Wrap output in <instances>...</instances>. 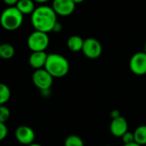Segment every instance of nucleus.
Masks as SVG:
<instances>
[{
    "label": "nucleus",
    "mask_w": 146,
    "mask_h": 146,
    "mask_svg": "<svg viewBox=\"0 0 146 146\" xmlns=\"http://www.w3.org/2000/svg\"><path fill=\"white\" fill-rule=\"evenodd\" d=\"M110 116L112 117V119H114V118H117V117L120 116V111L118 110H114L110 113Z\"/></svg>",
    "instance_id": "obj_23"
},
{
    "label": "nucleus",
    "mask_w": 146,
    "mask_h": 146,
    "mask_svg": "<svg viewBox=\"0 0 146 146\" xmlns=\"http://www.w3.org/2000/svg\"><path fill=\"white\" fill-rule=\"evenodd\" d=\"M15 48L12 44L5 43L0 44V57L4 60L11 59L15 55Z\"/></svg>",
    "instance_id": "obj_14"
},
{
    "label": "nucleus",
    "mask_w": 146,
    "mask_h": 146,
    "mask_svg": "<svg viewBox=\"0 0 146 146\" xmlns=\"http://www.w3.org/2000/svg\"><path fill=\"white\" fill-rule=\"evenodd\" d=\"M15 139L23 145H29L34 143L35 139L34 131L28 126H19L15 131Z\"/></svg>",
    "instance_id": "obj_8"
},
{
    "label": "nucleus",
    "mask_w": 146,
    "mask_h": 146,
    "mask_svg": "<svg viewBox=\"0 0 146 146\" xmlns=\"http://www.w3.org/2000/svg\"><path fill=\"white\" fill-rule=\"evenodd\" d=\"M63 29V26H62V24L60 23V22H57L56 24H55V26H54V27H53V30H52V32H55V33H59V32H61V30Z\"/></svg>",
    "instance_id": "obj_22"
},
{
    "label": "nucleus",
    "mask_w": 146,
    "mask_h": 146,
    "mask_svg": "<svg viewBox=\"0 0 146 146\" xmlns=\"http://www.w3.org/2000/svg\"><path fill=\"white\" fill-rule=\"evenodd\" d=\"M11 92L9 87L3 84L0 83V105H4L10 98Z\"/></svg>",
    "instance_id": "obj_16"
},
{
    "label": "nucleus",
    "mask_w": 146,
    "mask_h": 146,
    "mask_svg": "<svg viewBox=\"0 0 146 146\" xmlns=\"http://www.w3.org/2000/svg\"><path fill=\"white\" fill-rule=\"evenodd\" d=\"M15 7L23 15H32V13L36 9L34 0H19Z\"/></svg>",
    "instance_id": "obj_12"
},
{
    "label": "nucleus",
    "mask_w": 146,
    "mask_h": 146,
    "mask_svg": "<svg viewBox=\"0 0 146 146\" xmlns=\"http://www.w3.org/2000/svg\"><path fill=\"white\" fill-rule=\"evenodd\" d=\"M8 135V128L5 123L0 122V141H3Z\"/></svg>",
    "instance_id": "obj_20"
},
{
    "label": "nucleus",
    "mask_w": 146,
    "mask_h": 146,
    "mask_svg": "<svg viewBox=\"0 0 146 146\" xmlns=\"http://www.w3.org/2000/svg\"><path fill=\"white\" fill-rule=\"evenodd\" d=\"M84 40L77 35L71 36L67 40V47L73 52H78L83 50Z\"/></svg>",
    "instance_id": "obj_13"
},
{
    "label": "nucleus",
    "mask_w": 146,
    "mask_h": 146,
    "mask_svg": "<svg viewBox=\"0 0 146 146\" xmlns=\"http://www.w3.org/2000/svg\"><path fill=\"white\" fill-rule=\"evenodd\" d=\"M10 117V111L5 105H0V122L5 123Z\"/></svg>",
    "instance_id": "obj_18"
},
{
    "label": "nucleus",
    "mask_w": 146,
    "mask_h": 146,
    "mask_svg": "<svg viewBox=\"0 0 146 146\" xmlns=\"http://www.w3.org/2000/svg\"><path fill=\"white\" fill-rule=\"evenodd\" d=\"M109 129L110 133L114 137L121 138L128 131V123L126 119L121 115L117 118L112 119Z\"/></svg>",
    "instance_id": "obj_10"
},
{
    "label": "nucleus",
    "mask_w": 146,
    "mask_h": 146,
    "mask_svg": "<svg viewBox=\"0 0 146 146\" xmlns=\"http://www.w3.org/2000/svg\"><path fill=\"white\" fill-rule=\"evenodd\" d=\"M105 146H113V145H105Z\"/></svg>",
    "instance_id": "obj_29"
},
{
    "label": "nucleus",
    "mask_w": 146,
    "mask_h": 146,
    "mask_svg": "<svg viewBox=\"0 0 146 146\" xmlns=\"http://www.w3.org/2000/svg\"><path fill=\"white\" fill-rule=\"evenodd\" d=\"M47 56L48 55L46 53V51L32 52V54L29 56V58H28V63L35 70L44 68L46 59H47Z\"/></svg>",
    "instance_id": "obj_11"
},
{
    "label": "nucleus",
    "mask_w": 146,
    "mask_h": 146,
    "mask_svg": "<svg viewBox=\"0 0 146 146\" xmlns=\"http://www.w3.org/2000/svg\"><path fill=\"white\" fill-rule=\"evenodd\" d=\"M130 70L136 75L146 74V53L145 51L137 52L130 59Z\"/></svg>",
    "instance_id": "obj_7"
},
{
    "label": "nucleus",
    "mask_w": 146,
    "mask_h": 146,
    "mask_svg": "<svg viewBox=\"0 0 146 146\" xmlns=\"http://www.w3.org/2000/svg\"><path fill=\"white\" fill-rule=\"evenodd\" d=\"M44 68L53 78H62L70 71V63L64 56L52 53L47 56Z\"/></svg>",
    "instance_id": "obj_2"
},
{
    "label": "nucleus",
    "mask_w": 146,
    "mask_h": 146,
    "mask_svg": "<svg viewBox=\"0 0 146 146\" xmlns=\"http://www.w3.org/2000/svg\"><path fill=\"white\" fill-rule=\"evenodd\" d=\"M3 1L6 5H8L9 7H11V6H15L19 0H3Z\"/></svg>",
    "instance_id": "obj_21"
},
{
    "label": "nucleus",
    "mask_w": 146,
    "mask_h": 146,
    "mask_svg": "<svg viewBox=\"0 0 146 146\" xmlns=\"http://www.w3.org/2000/svg\"><path fill=\"white\" fill-rule=\"evenodd\" d=\"M135 142L140 145H146V125L138 127L133 132Z\"/></svg>",
    "instance_id": "obj_15"
},
{
    "label": "nucleus",
    "mask_w": 146,
    "mask_h": 146,
    "mask_svg": "<svg viewBox=\"0 0 146 146\" xmlns=\"http://www.w3.org/2000/svg\"><path fill=\"white\" fill-rule=\"evenodd\" d=\"M145 52L146 53V42H145Z\"/></svg>",
    "instance_id": "obj_28"
},
{
    "label": "nucleus",
    "mask_w": 146,
    "mask_h": 146,
    "mask_svg": "<svg viewBox=\"0 0 146 146\" xmlns=\"http://www.w3.org/2000/svg\"><path fill=\"white\" fill-rule=\"evenodd\" d=\"M65 146H84V143L79 136L70 135L65 140Z\"/></svg>",
    "instance_id": "obj_17"
},
{
    "label": "nucleus",
    "mask_w": 146,
    "mask_h": 146,
    "mask_svg": "<svg viewBox=\"0 0 146 146\" xmlns=\"http://www.w3.org/2000/svg\"><path fill=\"white\" fill-rule=\"evenodd\" d=\"M52 8L57 15L68 16L74 12L76 3L72 0H53Z\"/></svg>",
    "instance_id": "obj_9"
},
{
    "label": "nucleus",
    "mask_w": 146,
    "mask_h": 146,
    "mask_svg": "<svg viewBox=\"0 0 146 146\" xmlns=\"http://www.w3.org/2000/svg\"><path fill=\"white\" fill-rule=\"evenodd\" d=\"M121 139H122V142L124 143V145H126V144H131V143H133L135 142V139H134V134L132 132H129L127 131L122 137H121Z\"/></svg>",
    "instance_id": "obj_19"
},
{
    "label": "nucleus",
    "mask_w": 146,
    "mask_h": 146,
    "mask_svg": "<svg viewBox=\"0 0 146 146\" xmlns=\"http://www.w3.org/2000/svg\"><path fill=\"white\" fill-rule=\"evenodd\" d=\"M57 22V14L47 5L37 7L31 15V23L36 31L46 33L52 32Z\"/></svg>",
    "instance_id": "obj_1"
},
{
    "label": "nucleus",
    "mask_w": 146,
    "mask_h": 146,
    "mask_svg": "<svg viewBox=\"0 0 146 146\" xmlns=\"http://www.w3.org/2000/svg\"><path fill=\"white\" fill-rule=\"evenodd\" d=\"M50 43L49 36L46 33L34 30L31 33L28 38L27 44L28 49L32 52L35 51H45Z\"/></svg>",
    "instance_id": "obj_4"
},
{
    "label": "nucleus",
    "mask_w": 146,
    "mask_h": 146,
    "mask_svg": "<svg viewBox=\"0 0 146 146\" xmlns=\"http://www.w3.org/2000/svg\"><path fill=\"white\" fill-rule=\"evenodd\" d=\"M34 1L36 3H45L48 2L49 0H34Z\"/></svg>",
    "instance_id": "obj_25"
},
{
    "label": "nucleus",
    "mask_w": 146,
    "mask_h": 146,
    "mask_svg": "<svg viewBox=\"0 0 146 146\" xmlns=\"http://www.w3.org/2000/svg\"><path fill=\"white\" fill-rule=\"evenodd\" d=\"M76 4H78V3H83L84 0H72Z\"/></svg>",
    "instance_id": "obj_26"
},
{
    "label": "nucleus",
    "mask_w": 146,
    "mask_h": 146,
    "mask_svg": "<svg viewBox=\"0 0 146 146\" xmlns=\"http://www.w3.org/2000/svg\"><path fill=\"white\" fill-rule=\"evenodd\" d=\"M32 81L34 85L41 92L48 91L52 86L53 77L45 69H36L32 75Z\"/></svg>",
    "instance_id": "obj_5"
},
{
    "label": "nucleus",
    "mask_w": 146,
    "mask_h": 146,
    "mask_svg": "<svg viewBox=\"0 0 146 146\" xmlns=\"http://www.w3.org/2000/svg\"><path fill=\"white\" fill-rule=\"evenodd\" d=\"M123 146H142V145H139V144H138V143H136V142H133V143H131V144L123 145Z\"/></svg>",
    "instance_id": "obj_24"
},
{
    "label": "nucleus",
    "mask_w": 146,
    "mask_h": 146,
    "mask_svg": "<svg viewBox=\"0 0 146 146\" xmlns=\"http://www.w3.org/2000/svg\"><path fill=\"white\" fill-rule=\"evenodd\" d=\"M83 55L89 59H97L102 53V46L99 40L94 38L84 39L83 50Z\"/></svg>",
    "instance_id": "obj_6"
},
{
    "label": "nucleus",
    "mask_w": 146,
    "mask_h": 146,
    "mask_svg": "<svg viewBox=\"0 0 146 146\" xmlns=\"http://www.w3.org/2000/svg\"><path fill=\"white\" fill-rule=\"evenodd\" d=\"M28 146H42L40 145V144H36V143H33V144H31V145H29Z\"/></svg>",
    "instance_id": "obj_27"
},
{
    "label": "nucleus",
    "mask_w": 146,
    "mask_h": 146,
    "mask_svg": "<svg viewBox=\"0 0 146 146\" xmlns=\"http://www.w3.org/2000/svg\"><path fill=\"white\" fill-rule=\"evenodd\" d=\"M23 22V15L15 6L6 8L0 15V25L7 31L18 29Z\"/></svg>",
    "instance_id": "obj_3"
}]
</instances>
